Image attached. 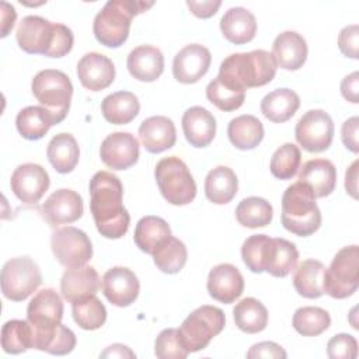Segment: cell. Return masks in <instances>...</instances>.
I'll use <instances>...</instances> for the list:
<instances>
[{
  "instance_id": "obj_1",
  "label": "cell",
  "mask_w": 359,
  "mask_h": 359,
  "mask_svg": "<svg viewBox=\"0 0 359 359\" xmlns=\"http://www.w3.org/2000/svg\"><path fill=\"white\" fill-rule=\"evenodd\" d=\"M63 303L53 289L39 290L28 303L27 321L32 348L52 355H67L76 346L74 332L62 324Z\"/></svg>"
},
{
  "instance_id": "obj_2",
  "label": "cell",
  "mask_w": 359,
  "mask_h": 359,
  "mask_svg": "<svg viewBox=\"0 0 359 359\" xmlns=\"http://www.w3.org/2000/svg\"><path fill=\"white\" fill-rule=\"evenodd\" d=\"M121 180L108 171H98L90 180V209L95 227L105 238H121L126 234L130 216L122 203Z\"/></svg>"
},
{
  "instance_id": "obj_3",
  "label": "cell",
  "mask_w": 359,
  "mask_h": 359,
  "mask_svg": "<svg viewBox=\"0 0 359 359\" xmlns=\"http://www.w3.org/2000/svg\"><path fill=\"white\" fill-rule=\"evenodd\" d=\"M15 39L27 53L62 57L72 50L74 36L65 24L50 22L39 15H27L18 24Z\"/></svg>"
},
{
  "instance_id": "obj_4",
  "label": "cell",
  "mask_w": 359,
  "mask_h": 359,
  "mask_svg": "<svg viewBox=\"0 0 359 359\" xmlns=\"http://www.w3.org/2000/svg\"><path fill=\"white\" fill-rule=\"evenodd\" d=\"M276 62L272 53L257 49L245 53L227 56L219 69L217 77L233 88L245 91L251 87H261L272 81L276 74Z\"/></svg>"
},
{
  "instance_id": "obj_5",
  "label": "cell",
  "mask_w": 359,
  "mask_h": 359,
  "mask_svg": "<svg viewBox=\"0 0 359 359\" xmlns=\"http://www.w3.org/2000/svg\"><path fill=\"white\" fill-rule=\"evenodd\" d=\"M280 220L287 231L299 237L311 236L320 229L321 212L307 184L297 181L286 188L282 196Z\"/></svg>"
},
{
  "instance_id": "obj_6",
  "label": "cell",
  "mask_w": 359,
  "mask_h": 359,
  "mask_svg": "<svg viewBox=\"0 0 359 359\" xmlns=\"http://www.w3.org/2000/svg\"><path fill=\"white\" fill-rule=\"evenodd\" d=\"M153 3L135 0H109L95 15L93 32L95 39L108 48H118L128 39L132 18L147 8Z\"/></svg>"
},
{
  "instance_id": "obj_7",
  "label": "cell",
  "mask_w": 359,
  "mask_h": 359,
  "mask_svg": "<svg viewBox=\"0 0 359 359\" xmlns=\"http://www.w3.org/2000/svg\"><path fill=\"white\" fill-rule=\"evenodd\" d=\"M31 90L41 107L52 115L55 125L66 118L73 95V84L67 74L56 69L41 70L32 79Z\"/></svg>"
},
{
  "instance_id": "obj_8",
  "label": "cell",
  "mask_w": 359,
  "mask_h": 359,
  "mask_svg": "<svg viewBox=\"0 0 359 359\" xmlns=\"http://www.w3.org/2000/svg\"><path fill=\"white\" fill-rule=\"evenodd\" d=\"M163 198L175 206L191 203L196 196V184L187 164L177 156L161 158L154 170Z\"/></svg>"
},
{
  "instance_id": "obj_9",
  "label": "cell",
  "mask_w": 359,
  "mask_h": 359,
  "mask_svg": "<svg viewBox=\"0 0 359 359\" xmlns=\"http://www.w3.org/2000/svg\"><path fill=\"white\" fill-rule=\"evenodd\" d=\"M224 313L215 306H201L195 309L178 328L184 348L191 352L205 349L213 337L224 328Z\"/></svg>"
},
{
  "instance_id": "obj_10",
  "label": "cell",
  "mask_w": 359,
  "mask_h": 359,
  "mask_svg": "<svg viewBox=\"0 0 359 359\" xmlns=\"http://www.w3.org/2000/svg\"><path fill=\"white\" fill-rule=\"evenodd\" d=\"M359 285V248H341L324 272V293L334 299L352 296Z\"/></svg>"
},
{
  "instance_id": "obj_11",
  "label": "cell",
  "mask_w": 359,
  "mask_h": 359,
  "mask_svg": "<svg viewBox=\"0 0 359 359\" xmlns=\"http://www.w3.org/2000/svg\"><path fill=\"white\" fill-rule=\"evenodd\" d=\"M1 292L13 302L29 297L42 283L39 266L28 257L8 259L1 269Z\"/></svg>"
},
{
  "instance_id": "obj_12",
  "label": "cell",
  "mask_w": 359,
  "mask_h": 359,
  "mask_svg": "<svg viewBox=\"0 0 359 359\" xmlns=\"http://www.w3.org/2000/svg\"><path fill=\"white\" fill-rule=\"evenodd\" d=\"M50 247L57 262L66 268L84 266L93 257L88 236L73 226L55 230L50 237Z\"/></svg>"
},
{
  "instance_id": "obj_13",
  "label": "cell",
  "mask_w": 359,
  "mask_h": 359,
  "mask_svg": "<svg viewBox=\"0 0 359 359\" xmlns=\"http://www.w3.org/2000/svg\"><path fill=\"white\" fill-rule=\"evenodd\" d=\"M294 136L297 143L310 153L327 150L334 137V122L323 109L307 111L296 123Z\"/></svg>"
},
{
  "instance_id": "obj_14",
  "label": "cell",
  "mask_w": 359,
  "mask_h": 359,
  "mask_svg": "<svg viewBox=\"0 0 359 359\" xmlns=\"http://www.w3.org/2000/svg\"><path fill=\"white\" fill-rule=\"evenodd\" d=\"M49 175L46 170L34 163H25L18 165L10 180L13 194L24 203H36L49 188Z\"/></svg>"
},
{
  "instance_id": "obj_15",
  "label": "cell",
  "mask_w": 359,
  "mask_h": 359,
  "mask_svg": "<svg viewBox=\"0 0 359 359\" xmlns=\"http://www.w3.org/2000/svg\"><path fill=\"white\" fill-rule=\"evenodd\" d=\"M100 157L112 170H128L139 158V142L129 132H114L102 140Z\"/></svg>"
},
{
  "instance_id": "obj_16",
  "label": "cell",
  "mask_w": 359,
  "mask_h": 359,
  "mask_svg": "<svg viewBox=\"0 0 359 359\" xmlns=\"http://www.w3.org/2000/svg\"><path fill=\"white\" fill-rule=\"evenodd\" d=\"M84 206L81 196L73 189H57L49 195V198L42 203L41 213L42 217L52 227L60 224H69L79 220L83 215Z\"/></svg>"
},
{
  "instance_id": "obj_17",
  "label": "cell",
  "mask_w": 359,
  "mask_h": 359,
  "mask_svg": "<svg viewBox=\"0 0 359 359\" xmlns=\"http://www.w3.org/2000/svg\"><path fill=\"white\" fill-rule=\"evenodd\" d=\"M210 62L212 56L206 46L199 43L187 45L174 56V79L182 84L196 83L208 73Z\"/></svg>"
},
{
  "instance_id": "obj_18",
  "label": "cell",
  "mask_w": 359,
  "mask_h": 359,
  "mask_svg": "<svg viewBox=\"0 0 359 359\" xmlns=\"http://www.w3.org/2000/svg\"><path fill=\"white\" fill-rule=\"evenodd\" d=\"M139 290L137 276L129 268L114 266L102 276V293L114 306H130L137 299Z\"/></svg>"
},
{
  "instance_id": "obj_19",
  "label": "cell",
  "mask_w": 359,
  "mask_h": 359,
  "mask_svg": "<svg viewBox=\"0 0 359 359\" xmlns=\"http://www.w3.org/2000/svg\"><path fill=\"white\" fill-rule=\"evenodd\" d=\"M77 76L84 88L90 91H101L112 84L115 79V66L105 55L90 52L79 60Z\"/></svg>"
},
{
  "instance_id": "obj_20",
  "label": "cell",
  "mask_w": 359,
  "mask_h": 359,
  "mask_svg": "<svg viewBox=\"0 0 359 359\" xmlns=\"http://www.w3.org/2000/svg\"><path fill=\"white\" fill-rule=\"evenodd\" d=\"M206 287L210 297L220 303L230 304L241 296L244 278L234 265L219 264L210 269Z\"/></svg>"
},
{
  "instance_id": "obj_21",
  "label": "cell",
  "mask_w": 359,
  "mask_h": 359,
  "mask_svg": "<svg viewBox=\"0 0 359 359\" xmlns=\"http://www.w3.org/2000/svg\"><path fill=\"white\" fill-rule=\"evenodd\" d=\"M100 287L101 279L93 266L84 265L79 268H69L60 279L62 296L69 303L81 302L95 296Z\"/></svg>"
},
{
  "instance_id": "obj_22",
  "label": "cell",
  "mask_w": 359,
  "mask_h": 359,
  "mask_svg": "<svg viewBox=\"0 0 359 359\" xmlns=\"http://www.w3.org/2000/svg\"><path fill=\"white\" fill-rule=\"evenodd\" d=\"M139 137L143 147L153 154L165 151L175 144L177 130L174 122L163 115L150 116L139 126Z\"/></svg>"
},
{
  "instance_id": "obj_23",
  "label": "cell",
  "mask_w": 359,
  "mask_h": 359,
  "mask_svg": "<svg viewBox=\"0 0 359 359\" xmlns=\"http://www.w3.org/2000/svg\"><path fill=\"white\" fill-rule=\"evenodd\" d=\"M307 52L306 39L296 31L280 32L272 45V56L276 66L285 70L300 69L307 59Z\"/></svg>"
},
{
  "instance_id": "obj_24",
  "label": "cell",
  "mask_w": 359,
  "mask_h": 359,
  "mask_svg": "<svg viewBox=\"0 0 359 359\" xmlns=\"http://www.w3.org/2000/svg\"><path fill=\"white\" fill-rule=\"evenodd\" d=\"M181 123L185 139L194 147H206L215 139L216 119L206 108H188L182 115Z\"/></svg>"
},
{
  "instance_id": "obj_25",
  "label": "cell",
  "mask_w": 359,
  "mask_h": 359,
  "mask_svg": "<svg viewBox=\"0 0 359 359\" xmlns=\"http://www.w3.org/2000/svg\"><path fill=\"white\" fill-rule=\"evenodd\" d=\"M126 66L132 77L139 81H154L164 70V56L161 50L151 45H140L128 55Z\"/></svg>"
},
{
  "instance_id": "obj_26",
  "label": "cell",
  "mask_w": 359,
  "mask_h": 359,
  "mask_svg": "<svg viewBox=\"0 0 359 359\" xmlns=\"http://www.w3.org/2000/svg\"><path fill=\"white\" fill-rule=\"evenodd\" d=\"M299 181L307 184L316 198L328 196L337 185V168L327 158H314L303 164Z\"/></svg>"
},
{
  "instance_id": "obj_27",
  "label": "cell",
  "mask_w": 359,
  "mask_h": 359,
  "mask_svg": "<svg viewBox=\"0 0 359 359\" xmlns=\"http://www.w3.org/2000/svg\"><path fill=\"white\" fill-rule=\"evenodd\" d=\"M220 29L229 42L243 45L254 39L257 32V20L247 8L231 7L222 17Z\"/></svg>"
},
{
  "instance_id": "obj_28",
  "label": "cell",
  "mask_w": 359,
  "mask_h": 359,
  "mask_svg": "<svg viewBox=\"0 0 359 359\" xmlns=\"http://www.w3.org/2000/svg\"><path fill=\"white\" fill-rule=\"evenodd\" d=\"M300 107L299 95L289 88H276L261 101V112L275 123L289 121Z\"/></svg>"
},
{
  "instance_id": "obj_29",
  "label": "cell",
  "mask_w": 359,
  "mask_h": 359,
  "mask_svg": "<svg viewBox=\"0 0 359 359\" xmlns=\"http://www.w3.org/2000/svg\"><path fill=\"white\" fill-rule=\"evenodd\" d=\"M140 111L137 97L130 91H116L107 95L101 102L104 118L114 125H126L133 121Z\"/></svg>"
},
{
  "instance_id": "obj_30",
  "label": "cell",
  "mask_w": 359,
  "mask_h": 359,
  "mask_svg": "<svg viewBox=\"0 0 359 359\" xmlns=\"http://www.w3.org/2000/svg\"><path fill=\"white\" fill-rule=\"evenodd\" d=\"M238 181L234 171L226 165L210 170L205 178V195L216 205L229 203L237 194Z\"/></svg>"
},
{
  "instance_id": "obj_31",
  "label": "cell",
  "mask_w": 359,
  "mask_h": 359,
  "mask_svg": "<svg viewBox=\"0 0 359 359\" xmlns=\"http://www.w3.org/2000/svg\"><path fill=\"white\" fill-rule=\"evenodd\" d=\"M171 236V229L164 219L158 216H144L135 227L133 240L143 252L151 255Z\"/></svg>"
},
{
  "instance_id": "obj_32",
  "label": "cell",
  "mask_w": 359,
  "mask_h": 359,
  "mask_svg": "<svg viewBox=\"0 0 359 359\" xmlns=\"http://www.w3.org/2000/svg\"><path fill=\"white\" fill-rule=\"evenodd\" d=\"M227 136L234 147L240 150H251L262 142L264 126L254 115H240L230 121Z\"/></svg>"
},
{
  "instance_id": "obj_33",
  "label": "cell",
  "mask_w": 359,
  "mask_h": 359,
  "mask_svg": "<svg viewBox=\"0 0 359 359\" xmlns=\"http://www.w3.org/2000/svg\"><path fill=\"white\" fill-rule=\"evenodd\" d=\"M46 156L57 172L67 174L77 165L80 149L76 139L70 133H57L50 139Z\"/></svg>"
},
{
  "instance_id": "obj_34",
  "label": "cell",
  "mask_w": 359,
  "mask_h": 359,
  "mask_svg": "<svg viewBox=\"0 0 359 359\" xmlns=\"http://www.w3.org/2000/svg\"><path fill=\"white\" fill-rule=\"evenodd\" d=\"M325 266L317 259H304L296 268L293 286L306 299H318L324 294Z\"/></svg>"
},
{
  "instance_id": "obj_35",
  "label": "cell",
  "mask_w": 359,
  "mask_h": 359,
  "mask_svg": "<svg viewBox=\"0 0 359 359\" xmlns=\"http://www.w3.org/2000/svg\"><path fill=\"white\" fill-rule=\"evenodd\" d=\"M52 125H55L52 115L43 107L36 105L21 109L15 118L17 130L27 140L42 139Z\"/></svg>"
},
{
  "instance_id": "obj_36",
  "label": "cell",
  "mask_w": 359,
  "mask_h": 359,
  "mask_svg": "<svg viewBox=\"0 0 359 359\" xmlns=\"http://www.w3.org/2000/svg\"><path fill=\"white\" fill-rule=\"evenodd\" d=\"M236 325L247 334H257L265 330L268 324L266 307L254 297L240 300L233 309Z\"/></svg>"
},
{
  "instance_id": "obj_37",
  "label": "cell",
  "mask_w": 359,
  "mask_h": 359,
  "mask_svg": "<svg viewBox=\"0 0 359 359\" xmlns=\"http://www.w3.org/2000/svg\"><path fill=\"white\" fill-rule=\"evenodd\" d=\"M273 247H275L273 238H271L266 234L250 236L243 243L241 258L251 272L254 273L265 272L269 265Z\"/></svg>"
},
{
  "instance_id": "obj_38",
  "label": "cell",
  "mask_w": 359,
  "mask_h": 359,
  "mask_svg": "<svg viewBox=\"0 0 359 359\" xmlns=\"http://www.w3.org/2000/svg\"><path fill=\"white\" fill-rule=\"evenodd\" d=\"M273 210L268 201L258 196L243 199L236 208L237 222L248 229L265 227L272 222Z\"/></svg>"
},
{
  "instance_id": "obj_39",
  "label": "cell",
  "mask_w": 359,
  "mask_h": 359,
  "mask_svg": "<svg viewBox=\"0 0 359 359\" xmlns=\"http://www.w3.org/2000/svg\"><path fill=\"white\" fill-rule=\"evenodd\" d=\"M156 266L164 273H178L187 264L188 252L182 241L175 237H168L153 254Z\"/></svg>"
},
{
  "instance_id": "obj_40",
  "label": "cell",
  "mask_w": 359,
  "mask_h": 359,
  "mask_svg": "<svg viewBox=\"0 0 359 359\" xmlns=\"http://www.w3.org/2000/svg\"><path fill=\"white\" fill-rule=\"evenodd\" d=\"M293 328L303 337H317L331 325V317L321 307L304 306L294 311L292 320Z\"/></svg>"
},
{
  "instance_id": "obj_41",
  "label": "cell",
  "mask_w": 359,
  "mask_h": 359,
  "mask_svg": "<svg viewBox=\"0 0 359 359\" xmlns=\"http://www.w3.org/2000/svg\"><path fill=\"white\" fill-rule=\"evenodd\" d=\"M1 348L11 355H18L32 348L29 323L27 320L7 321L1 328Z\"/></svg>"
},
{
  "instance_id": "obj_42",
  "label": "cell",
  "mask_w": 359,
  "mask_h": 359,
  "mask_svg": "<svg viewBox=\"0 0 359 359\" xmlns=\"http://www.w3.org/2000/svg\"><path fill=\"white\" fill-rule=\"evenodd\" d=\"M72 313L76 324L87 331L101 328L107 320L105 306L97 296L72 303Z\"/></svg>"
},
{
  "instance_id": "obj_43",
  "label": "cell",
  "mask_w": 359,
  "mask_h": 359,
  "mask_svg": "<svg viewBox=\"0 0 359 359\" xmlns=\"http://www.w3.org/2000/svg\"><path fill=\"white\" fill-rule=\"evenodd\" d=\"M273 241L275 247L265 272L275 278H285L296 268L299 251L296 245L286 238H273Z\"/></svg>"
},
{
  "instance_id": "obj_44",
  "label": "cell",
  "mask_w": 359,
  "mask_h": 359,
  "mask_svg": "<svg viewBox=\"0 0 359 359\" xmlns=\"http://www.w3.org/2000/svg\"><path fill=\"white\" fill-rule=\"evenodd\" d=\"M206 97L219 109L230 112L238 109L244 104L245 91L233 88L216 77L208 84Z\"/></svg>"
},
{
  "instance_id": "obj_45",
  "label": "cell",
  "mask_w": 359,
  "mask_h": 359,
  "mask_svg": "<svg viewBox=\"0 0 359 359\" xmlns=\"http://www.w3.org/2000/svg\"><path fill=\"white\" fill-rule=\"evenodd\" d=\"M302 161L300 150L293 143H285L271 157V172L278 180H290L296 175Z\"/></svg>"
},
{
  "instance_id": "obj_46",
  "label": "cell",
  "mask_w": 359,
  "mask_h": 359,
  "mask_svg": "<svg viewBox=\"0 0 359 359\" xmlns=\"http://www.w3.org/2000/svg\"><path fill=\"white\" fill-rule=\"evenodd\" d=\"M154 353L160 359H185L189 352L184 348L178 330L167 328L156 338Z\"/></svg>"
},
{
  "instance_id": "obj_47",
  "label": "cell",
  "mask_w": 359,
  "mask_h": 359,
  "mask_svg": "<svg viewBox=\"0 0 359 359\" xmlns=\"http://www.w3.org/2000/svg\"><path fill=\"white\" fill-rule=\"evenodd\" d=\"M327 353L331 359H355L358 356V342L349 334H337L328 341Z\"/></svg>"
},
{
  "instance_id": "obj_48",
  "label": "cell",
  "mask_w": 359,
  "mask_h": 359,
  "mask_svg": "<svg viewBox=\"0 0 359 359\" xmlns=\"http://www.w3.org/2000/svg\"><path fill=\"white\" fill-rule=\"evenodd\" d=\"M358 38H359V27L356 24L346 25L341 29L338 35V46L339 50L352 59H358Z\"/></svg>"
},
{
  "instance_id": "obj_49",
  "label": "cell",
  "mask_w": 359,
  "mask_h": 359,
  "mask_svg": "<svg viewBox=\"0 0 359 359\" xmlns=\"http://www.w3.org/2000/svg\"><path fill=\"white\" fill-rule=\"evenodd\" d=\"M287 353L286 351L271 341H264V342H258L255 345H252L250 348V351L247 352V358L248 359H254V358H286Z\"/></svg>"
},
{
  "instance_id": "obj_50",
  "label": "cell",
  "mask_w": 359,
  "mask_h": 359,
  "mask_svg": "<svg viewBox=\"0 0 359 359\" xmlns=\"http://www.w3.org/2000/svg\"><path fill=\"white\" fill-rule=\"evenodd\" d=\"M358 126H359V118L352 116L346 119L342 123L341 129V139L346 149H349L352 153L359 151V142H358Z\"/></svg>"
},
{
  "instance_id": "obj_51",
  "label": "cell",
  "mask_w": 359,
  "mask_h": 359,
  "mask_svg": "<svg viewBox=\"0 0 359 359\" xmlns=\"http://www.w3.org/2000/svg\"><path fill=\"white\" fill-rule=\"evenodd\" d=\"M341 94L346 101L352 104L359 102V73L358 72L351 73L341 81Z\"/></svg>"
},
{
  "instance_id": "obj_52",
  "label": "cell",
  "mask_w": 359,
  "mask_h": 359,
  "mask_svg": "<svg viewBox=\"0 0 359 359\" xmlns=\"http://www.w3.org/2000/svg\"><path fill=\"white\" fill-rule=\"evenodd\" d=\"M187 6L189 7V10L192 11L194 15L199 17V18H209L212 15H215L219 10V7L222 6L220 0H215V1H194V0H188Z\"/></svg>"
},
{
  "instance_id": "obj_53",
  "label": "cell",
  "mask_w": 359,
  "mask_h": 359,
  "mask_svg": "<svg viewBox=\"0 0 359 359\" xmlns=\"http://www.w3.org/2000/svg\"><path fill=\"white\" fill-rule=\"evenodd\" d=\"M15 18L17 14L14 7L6 1H1V38L7 36L8 32L13 29Z\"/></svg>"
},
{
  "instance_id": "obj_54",
  "label": "cell",
  "mask_w": 359,
  "mask_h": 359,
  "mask_svg": "<svg viewBox=\"0 0 359 359\" xmlns=\"http://www.w3.org/2000/svg\"><path fill=\"white\" fill-rule=\"evenodd\" d=\"M358 160L353 161L345 174V189L353 199L358 198Z\"/></svg>"
},
{
  "instance_id": "obj_55",
  "label": "cell",
  "mask_w": 359,
  "mask_h": 359,
  "mask_svg": "<svg viewBox=\"0 0 359 359\" xmlns=\"http://www.w3.org/2000/svg\"><path fill=\"white\" fill-rule=\"evenodd\" d=\"M100 358H112V359L114 358H136V355L126 345L114 344V345H109L104 352H101Z\"/></svg>"
}]
</instances>
